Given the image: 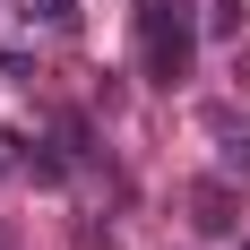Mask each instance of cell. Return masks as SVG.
<instances>
[{
    "label": "cell",
    "mask_w": 250,
    "mask_h": 250,
    "mask_svg": "<svg viewBox=\"0 0 250 250\" xmlns=\"http://www.w3.org/2000/svg\"><path fill=\"white\" fill-rule=\"evenodd\" d=\"M190 61H199V26L181 18V0H147V9H138V69H147L155 86H181Z\"/></svg>",
    "instance_id": "cell-1"
},
{
    "label": "cell",
    "mask_w": 250,
    "mask_h": 250,
    "mask_svg": "<svg viewBox=\"0 0 250 250\" xmlns=\"http://www.w3.org/2000/svg\"><path fill=\"white\" fill-rule=\"evenodd\" d=\"M190 207H199V216H190L199 233H233V225H242V216H233V190H225V181H199V190H190Z\"/></svg>",
    "instance_id": "cell-3"
},
{
    "label": "cell",
    "mask_w": 250,
    "mask_h": 250,
    "mask_svg": "<svg viewBox=\"0 0 250 250\" xmlns=\"http://www.w3.org/2000/svg\"><path fill=\"white\" fill-rule=\"evenodd\" d=\"M199 121H207V138H216V155H225V164H242V173H250V121H233L225 104H207Z\"/></svg>",
    "instance_id": "cell-2"
},
{
    "label": "cell",
    "mask_w": 250,
    "mask_h": 250,
    "mask_svg": "<svg viewBox=\"0 0 250 250\" xmlns=\"http://www.w3.org/2000/svg\"><path fill=\"white\" fill-rule=\"evenodd\" d=\"M26 18L52 26V35H69V26H78V0H26Z\"/></svg>",
    "instance_id": "cell-4"
},
{
    "label": "cell",
    "mask_w": 250,
    "mask_h": 250,
    "mask_svg": "<svg viewBox=\"0 0 250 250\" xmlns=\"http://www.w3.org/2000/svg\"><path fill=\"white\" fill-rule=\"evenodd\" d=\"M242 250H250V242H242Z\"/></svg>",
    "instance_id": "cell-6"
},
{
    "label": "cell",
    "mask_w": 250,
    "mask_h": 250,
    "mask_svg": "<svg viewBox=\"0 0 250 250\" xmlns=\"http://www.w3.org/2000/svg\"><path fill=\"white\" fill-rule=\"evenodd\" d=\"M0 250H9V242H0Z\"/></svg>",
    "instance_id": "cell-5"
}]
</instances>
